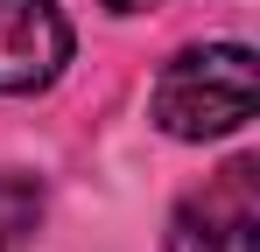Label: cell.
<instances>
[{
    "label": "cell",
    "instance_id": "5",
    "mask_svg": "<svg viewBox=\"0 0 260 252\" xmlns=\"http://www.w3.org/2000/svg\"><path fill=\"white\" fill-rule=\"evenodd\" d=\"M99 7H113V14H141V7H162V0H99Z\"/></svg>",
    "mask_w": 260,
    "mask_h": 252
},
{
    "label": "cell",
    "instance_id": "1",
    "mask_svg": "<svg viewBox=\"0 0 260 252\" xmlns=\"http://www.w3.org/2000/svg\"><path fill=\"white\" fill-rule=\"evenodd\" d=\"M253 119V49L197 42L155 77V126L169 140H225Z\"/></svg>",
    "mask_w": 260,
    "mask_h": 252
},
{
    "label": "cell",
    "instance_id": "3",
    "mask_svg": "<svg viewBox=\"0 0 260 252\" xmlns=\"http://www.w3.org/2000/svg\"><path fill=\"white\" fill-rule=\"evenodd\" d=\"M71 63V21L49 0H0V98L49 91Z\"/></svg>",
    "mask_w": 260,
    "mask_h": 252
},
{
    "label": "cell",
    "instance_id": "4",
    "mask_svg": "<svg viewBox=\"0 0 260 252\" xmlns=\"http://www.w3.org/2000/svg\"><path fill=\"white\" fill-rule=\"evenodd\" d=\"M43 224V182L21 168H0V252H28Z\"/></svg>",
    "mask_w": 260,
    "mask_h": 252
},
{
    "label": "cell",
    "instance_id": "2",
    "mask_svg": "<svg viewBox=\"0 0 260 252\" xmlns=\"http://www.w3.org/2000/svg\"><path fill=\"white\" fill-rule=\"evenodd\" d=\"M169 252H260V161L239 154L169 217Z\"/></svg>",
    "mask_w": 260,
    "mask_h": 252
}]
</instances>
